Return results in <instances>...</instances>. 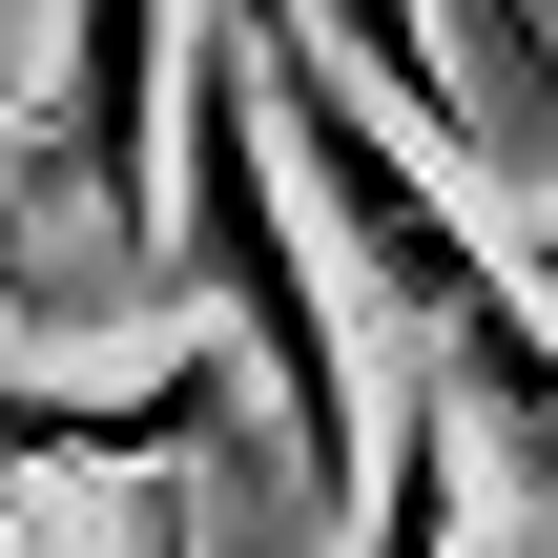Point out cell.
<instances>
[{
    "label": "cell",
    "mask_w": 558,
    "mask_h": 558,
    "mask_svg": "<svg viewBox=\"0 0 558 558\" xmlns=\"http://www.w3.org/2000/svg\"><path fill=\"white\" fill-rule=\"evenodd\" d=\"M166 145H186V62H166V0H62L41 186H83V228H104L124 269H166Z\"/></svg>",
    "instance_id": "obj_2"
},
{
    "label": "cell",
    "mask_w": 558,
    "mask_h": 558,
    "mask_svg": "<svg viewBox=\"0 0 558 558\" xmlns=\"http://www.w3.org/2000/svg\"><path fill=\"white\" fill-rule=\"evenodd\" d=\"M166 290L248 352V393L290 414V456H311V518L331 497H373V331H352V290H331V248H311V186H290V145H269V83H248V41H186V145H166Z\"/></svg>",
    "instance_id": "obj_1"
},
{
    "label": "cell",
    "mask_w": 558,
    "mask_h": 558,
    "mask_svg": "<svg viewBox=\"0 0 558 558\" xmlns=\"http://www.w3.org/2000/svg\"><path fill=\"white\" fill-rule=\"evenodd\" d=\"M352 558H558V518H518V497H497L476 393H456V373H414V352H393V393H373V497H352Z\"/></svg>",
    "instance_id": "obj_3"
}]
</instances>
